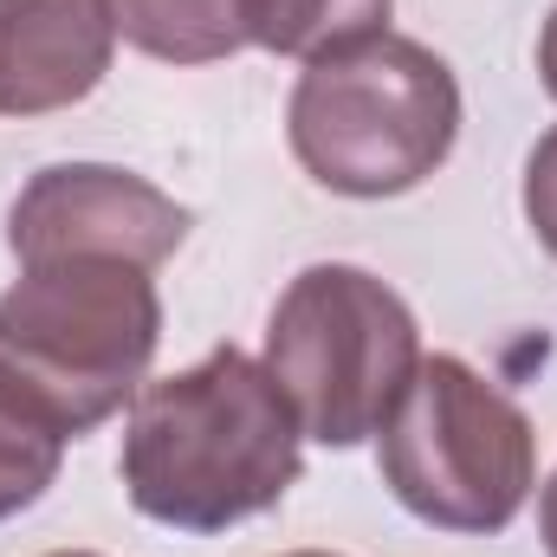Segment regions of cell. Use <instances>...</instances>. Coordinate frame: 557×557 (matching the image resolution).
Masks as SVG:
<instances>
[{"mask_svg": "<svg viewBox=\"0 0 557 557\" xmlns=\"http://www.w3.org/2000/svg\"><path fill=\"white\" fill-rule=\"evenodd\" d=\"M298 416L267 363L214 344L201 363L137 389L117 473L149 525L214 539L298 486Z\"/></svg>", "mask_w": 557, "mask_h": 557, "instance_id": "obj_1", "label": "cell"}, {"mask_svg": "<svg viewBox=\"0 0 557 557\" xmlns=\"http://www.w3.org/2000/svg\"><path fill=\"white\" fill-rule=\"evenodd\" d=\"M389 13H396V0H240L247 46L278 52V59H305V65L389 33Z\"/></svg>", "mask_w": 557, "mask_h": 557, "instance_id": "obj_9", "label": "cell"}, {"mask_svg": "<svg viewBox=\"0 0 557 557\" xmlns=\"http://www.w3.org/2000/svg\"><path fill=\"white\" fill-rule=\"evenodd\" d=\"M162 344L156 273L111 253L39 260L0 292V363L78 441L137 403Z\"/></svg>", "mask_w": 557, "mask_h": 557, "instance_id": "obj_3", "label": "cell"}, {"mask_svg": "<svg viewBox=\"0 0 557 557\" xmlns=\"http://www.w3.org/2000/svg\"><path fill=\"white\" fill-rule=\"evenodd\" d=\"M182 240H188V208L117 162H52L7 208V247L20 267L111 253L156 273Z\"/></svg>", "mask_w": 557, "mask_h": 557, "instance_id": "obj_6", "label": "cell"}, {"mask_svg": "<svg viewBox=\"0 0 557 557\" xmlns=\"http://www.w3.org/2000/svg\"><path fill=\"white\" fill-rule=\"evenodd\" d=\"M285 557H331V552H285Z\"/></svg>", "mask_w": 557, "mask_h": 557, "instance_id": "obj_15", "label": "cell"}, {"mask_svg": "<svg viewBox=\"0 0 557 557\" xmlns=\"http://www.w3.org/2000/svg\"><path fill=\"white\" fill-rule=\"evenodd\" d=\"M539 85L557 104V7H552V20H545V33H539Z\"/></svg>", "mask_w": 557, "mask_h": 557, "instance_id": "obj_12", "label": "cell"}, {"mask_svg": "<svg viewBox=\"0 0 557 557\" xmlns=\"http://www.w3.org/2000/svg\"><path fill=\"white\" fill-rule=\"evenodd\" d=\"M46 557H98V552H46Z\"/></svg>", "mask_w": 557, "mask_h": 557, "instance_id": "obj_14", "label": "cell"}, {"mask_svg": "<svg viewBox=\"0 0 557 557\" xmlns=\"http://www.w3.org/2000/svg\"><path fill=\"white\" fill-rule=\"evenodd\" d=\"M117 59L104 0H0V117L85 104Z\"/></svg>", "mask_w": 557, "mask_h": 557, "instance_id": "obj_7", "label": "cell"}, {"mask_svg": "<svg viewBox=\"0 0 557 557\" xmlns=\"http://www.w3.org/2000/svg\"><path fill=\"white\" fill-rule=\"evenodd\" d=\"M539 532H545V552L557 557V467L545 480V493H539Z\"/></svg>", "mask_w": 557, "mask_h": 557, "instance_id": "obj_13", "label": "cell"}, {"mask_svg": "<svg viewBox=\"0 0 557 557\" xmlns=\"http://www.w3.org/2000/svg\"><path fill=\"white\" fill-rule=\"evenodd\" d=\"M285 137L298 169L331 195H409L460 143V78L434 46L376 33L298 72Z\"/></svg>", "mask_w": 557, "mask_h": 557, "instance_id": "obj_2", "label": "cell"}, {"mask_svg": "<svg viewBox=\"0 0 557 557\" xmlns=\"http://www.w3.org/2000/svg\"><path fill=\"white\" fill-rule=\"evenodd\" d=\"M65 428L59 416L0 363V525L46 499V486L65 467Z\"/></svg>", "mask_w": 557, "mask_h": 557, "instance_id": "obj_10", "label": "cell"}, {"mask_svg": "<svg viewBox=\"0 0 557 557\" xmlns=\"http://www.w3.org/2000/svg\"><path fill=\"white\" fill-rule=\"evenodd\" d=\"M421 370V324L396 285L318 260L278 292L267 318V376L318 447H363Z\"/></svg>", "mask_w": 557, "mask_h": 557, "instance_id": "obj_4", "label": "cell"}, {"mask_svg": "<svg viewBox=\"0 0 557 557\" xmlns=\"http://www.w3.org/2000/svg\"><path fill=\"white\" fill-rule=\"evenodd\" d=\"M525 221H532L539 247L557 260V124L525 156Z\"/></svg>", "mask_w": 557, "mask_h": 557, "instance_id": "obj_11", "label": "cell"}, {"mask_svg": "<svg viewBox=\"0 0 557 557\" xmlns=\"http://www.w3.org/2000/svg\"><path fill=\"white\" fill-rule=\"evenodd\" d=\"M383 486L434 532L493 539L539 486L532 416L467 357H421L416 383L383 421Z\"/></svg>", "mask_w": 557, "mask_h": 557, "instance_id": "obj_5", "label": "cell"}, {"mask_svg": "<svg viewBox=\"0 0 557 557\" xmlns=\"http://www.w3.org/2000/svg\"><path fill=\"white\" fill-rule=\"evenodd\" d=\"M117 39L162 65H214L247 46L240 0H104Z\"/></svg>", "mask_w": 557, "mask_h": 557, "instance_id": "obj_8", "label": "cell"}]
</instances>
